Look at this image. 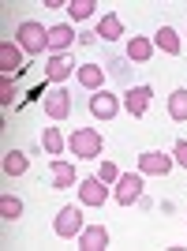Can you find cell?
Masks as SVG:
<instances>
[{
	"label": "cell",
	"mask_w": 187,
	"mask_h": 251,
	"mask_svg": "<svg viewBox=\"0 0 187 251\" xmlns=\"http://www.w3.org/2000/svg\"><path fill=\"white\" fill-rule=\"evenodd\" d=\"M168 116H172L176 124H187V90L184 86L168 94Z\"/></svg>",
	"instance_id": "cell-20"
},
{
	"label": "cell",
	"mask_w": 187,
	"mask_h": 251,
	"mask_svg": "<svg viewBox=\"0 0 187 251\" xmlns=\"http://www.w3.org/2000/svg\"><path fill=\"white\" fill-rule=\"evenodd\" d=\"M23 56H26V52L19 49V45L15 42H0V68H4V75H19L23 72Z\"/></svg>",
	"instance_id": "cell-15"
},
{
	"label": "cell",
	"mask_w": 187,
	"mask_h": 251,
	"mask_svg": "<svg viewBox=\"0 0 187 251\" xmlns=\"http://www.w3.org/2000/svg\"><path fill=\"white\" fill-rule=\"evenodd\" d=\"M150 56H154V38H127V60L131 64H146L150 60Z\"/></svg>",
	"instance_id": "cell-18"
},
{
	"label": "cell",
	"mask_w": 187,
	"mask_h": 251,
	"mask_svg": "<svg viewBox=\"0 0 187 251\" xmlns=\"http://www.w3.org/2000/svg\"><path fill=\"white\" fill-rule=\"evenodd\" d=\"M86 225H83V210L79 206H64L56 210V218H52V232L60 236V240H71V236H79Z\"/></svg>",
	"instance_id": "cell-3"
},
{
	"label": "cell",
	"mask_w": 187,
	"mask_h": 251,
	"mask_svg": "<svg viewBox=\"0 0 187 251\" xmlns=\"http://www.w3.org/2000/svg\"><path fill=\"white\" fill-rule=\"evenodd\" d=\"M172 157L161 154V150H146V154H139V173H146V176H168L172 173Z\"/></svg>",
	"instance_id": "cell-8"
},
{
	"label": "cell",
	"mask_w": 187,
	"mask_h": 251,
	"mask_svg": "<svg viewBox=\"0 0 187 251\" xmlns=\"http://www.w3.org/2000/svg\"><path fill=\"white\" fill-rule=\"evenodd\" d=\"M75 42H79V34H75L68 23H56V26H49V52H68Z\"/></svg>",
	"instance_id": "cell-13"
},
{
	"label": "cell",
	"mask_w": 187,
	"mask_h": 251,
	"mask_svg": "<svg viewBox=\"0 0 187 251\" xmlns=\"http://www.w3.org/2000/svg\"><path fill=\"white\" fill-rule=\"evenodd\" d=\"M71 72H75V64H71L68 52H52L49 64H45V79H49V83H64Z\"/></svg>",
	"instance_id": "cell-14"
},
{
	"label": "cell",
	"mask_w": 187,
	"mask_h": 251,
	"mask_svg": "<svg viewBox=\"0 0 187 251\" xmlns=\"http://www.w3.org/2000/svg\"><path fill=\"white\" fill-rule=\"evenodd\" d=\"M68 150H71L75 157H83V161H97L105 150V139L97 127H75L71 135H68Z\"/></svg>",
	"instance_id": "cell-2"
},
{
	"label": "cell",
	"mask_w": 187,
	"mask_h": 251,
	"mask_svg": "<svg viewBox=\"0 0 187 251\" xmlns=\"http://www.w3.org/2000/svg\"><path fill=\"white\" fill-rule=\"evenodd\" d=\"M42 147H45V154H52V157H60L64 154V135H60V127H45L42 131Z\"/></svg>",
	"instance_id": "cell-21"
},
{
	"label": "cell",
	"mask_w": 187,
	"mask_h": 251,
	"mask_svg": "<svg viewBox=\"0 0 187 251\" xmlns=\"http://www.w3.org/2000/svg\"><path fill=\"white\" fill-rule=\"evenodd\" d=\"M97 38H101V42H120V38H127L124 34V19H120V15H116V11H105L101 19H97Z\"/></svg>",
	"instance_id": "cell-11"
},
{
	"label": "cell",
	"mask_w": 187,
	"mask_h": 251,
	"mask_svg": "<svg viewBox=\"0 0 187 251\" xmlns=\"http://www.w3.org/2000/svg\"><path fill=\"white\" fill-rule=\"evenodd\" d=\"M97 176H101L105 184H116V180H120V169H116L113 161H101V165H97Z\"/></svg>",
	"instance_id": "cell-24"
},
{
	"label": "cell",
	"mask_w": 187,
	"mask_h": 251,
	"mask_svg": "<svg viewBox=\"0 0 187 251\" xmlns=\"http://www.w3.org/2000/svg\"><path fill=\"white\" fill-rule=\"evenodd\" d=\"M15 98H19V94H15V86H11V79H8V75H0V101H4V105H11Z\"/></svg>",
	"instance_id": "cell-25"
},
{
	"label": "cell",
	"mask_w": 187,
	"mask_h": 251,
	"mask_svg": "<svg viewBox=\"0 0 187 251\" xmlns=\"http://www.w3.org/2000/svg\"><path fill=\"white\" fill-rule=\"evenodd\" d=\"M42 113L49 116V120H68V116H71V94H68V90H49V94L42 98Z\"/></svg>",
	"instance_id": "cell-7"
},
{
	"label": "cell",
	"mask_w": 187,
	"mask_h": 251,
	"mask_svg": "<svg viewBox=\"0 0 187 251\" xmlns=\"http://www.w3.org/2000/svg\"><path fill=\"white\" fill-rule=\"evenodd\" d=\"M75 240H79L83 251H105V248H109V229H105V225H86Z\"/></svg>",
	"instance_id": "cell-12"
},
{
	"label": "cell",
	"mask_w": 187,
	"mask_h": 251,
	"mask_svg": "<svg viewBox=\"0 0 187 251\" xmlns=\"http://www.w3.org/2000/svg\"><path fill=\"white\" fill-rule=\"evenodd\" d=\"M150 98H154V90L150 86H127V94H124V109L127 116H146V109H150Z\"/></svg>",
	"instance_id": "cell-10"
},
{
	"label": "cell",
	"mask_w": 187,
	"mask_h": 251,
	"mask_svg": "<svg viewBox=\"0 0 187 251\" xmlns=\"http://www.w3.org/2000/svg\"><path fill=\"white\" fill-rule=\"evenodd\" d=\"M154 45H157L161 52H168V56H180V49H184V42H180V34H176V26H157Z\"/></svg>",
	"instance_id": "cell-17"
},
{
	"label": "cell",
	"mask_w": 187,
	"mask_h": 251,
	"mask_svg": "<svg viewBox=\"0 0 187 251\" xmlns=\"http://www.w3.org/2000/svg\"><path fill=\"white\" fill-rule=\"evenodd\" d=\"M113 195H116L120 206H135V202L142 199V173H120Z\"/></svg>",
	"instance_id": "cell-4"
},
{
	"label": "cell",
	"mask_w": 187,
	"mask_h": 251,
	"mask_svg": "<svg viewBox=\"0 0 187 251\" xmlns=\"http://www.w3.org/2000/svg\"><path fill=\"white\" fill-rule=\"evenodd\" d=\"M172 161L187 169V139H176V147H172Z\"/></svg>",
	"instance_id": "cell-26"
},
{
	"label": "cell",
	"mask_w": 187,
	"mask_h": 251,
	"mask_svg": "<svg viewBox=\"0 0 187 251\" xmlns=\"http://www.w3.org/2000/svg\"><path fill=\"white\" fill-rule=\"evenodd\" d=\"M75 79L90 90V94H97V90H105V68H97V64H79V72H75Z\"/></svg>",
	"instance_id": "cell-16"
},
{
	"label": "cell",
	"mask_w": 187,
	"mask_h": 251,
	"mask_svg": "<svg viewBox=\"0 0 187 251\" xmlns=\"http://www.w3.org/2000/svg\"><path fill=\"white\" fill-rule=\"evenodd\" d=\"M94 8H97V4H94V0H68V15H71L75 23H83V19H90V15H94Z\"/></svg>",
	"instance_id": "cell-23"
},
{
	"label": "cell",
	"mask_w": 187,
	"mask_h": 251,
	"mask_svg": "<svg viewBox=\"0 0 187 251\" xmlns=\"http://www.w3.org/2000/svg\"><path fill=\"white\" fill-rule=\"evenodd\" d=\"M120 94H113V90H97V94L90 98V116L94 120H116L120 116Z\"/></svg>",
	"instance_id": "cell-5"
},
{
	"label": "cell",
	"mask_w": 187,
	"mask_h": 251,
	"mask_svg": "<svg viewBox=\"0 0 187 251\" xmlns=\"http://www.w3.org/2000/svg\"><path fill=\"white\" fill-rule=\"evenodd\" d=\"M79 202H83V206H105V202H109V184H105L101 176L79 180Z\"/></svg>",
	"instance_id": "cell-6"
},
{
	"label": "cell",
	"mask_w": 187,
	"mask_h": 251,
	"mask_svg": "<svg viewBox=\"0 0 187 251\" xmlns=\"http://www.w3.org/2000/svg\"><path fill=\"white\" fill-rule=\"evenodd\" d=\"M15 45H19L23 52H30V56L49 52V26H42L38 19H23L19 26H15Z\"/></svg>",
	"instance_id": "cell-1"
},
{
	"label": "cell",
	"mask_w": 187,
	"mask_h": 251,
	"mask_svg": "<svg viewBox=\"0 0 187 251\" xmlns=\"http://www.w3.org/2000/svg\"><path fill=\"white\" fill-rule=\"evenodd\" d=\"M0 218L4 221H19L23 218V199L19 195H4V199H0Z\"/></svg>",
	"instance_id": "cell-22"
},
{
	"label": "cell",
	"mask_w": 187,
	"mask_h": 251,
	"mask_svg": "<svg viewBox=\"0 0 187 251\" xmlns=\"http://www.w3.org/2000/svg\"><path fill=\"white\" fill-rule=\"evenodd\" d=\"M26 169H30V157L23 150H8L4 154V176H26Z\"/></svg>",
	"instance_id": "cell-19"
},
{
	"label": "cell",
	"mask_w": 187,
	"mask_h": 251,
	"mask_svg": "<svg viewBox=\"0 0 187 251\" xmlns=\"http://www.w3.org/2000/svg\"><path fill=\"white\" fill-rule=\"evenodd\" d=\"M49 176H52V188L56 191H68L79 184V173H75L71 161H64V157H52L49 161Z\"/></svg>",
	"instance_id": "cell-9"
}]
</instances>
